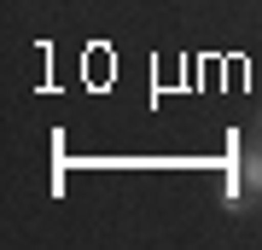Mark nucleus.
Masks as SVG:
<instances>
[{
	"mask_svg": "<svg viewBox=\"0 0 262 250\" xmlns=\"http://www.w3.org/2000/svg\"><path fill=\"white\" fill-rule=\"evenodd\" d=\"M256 140H262V117H256Z\"/></svg>",
	"mask_w": 262,
	"mask_h": 250,
	"instance_id": "nucleus-2",
	"label": "nucleus"
},
{
	"mask_svg": "<svg viewBox=\"0 0 262 250\" xmlns=\"http://www.w3.org/2000/svg\"><path fill=\"white\" fill-rule=\"evenodd\" d=\"M222 204L227 210H251V204H262V140L256 146H233V157H227V192H222Z\"/></svg>",
	"mask_w": 262,
	"mask_h": 250,
	"instance_id": "nucleus-1",
	"label": "nucleus"
}]
</instances>
